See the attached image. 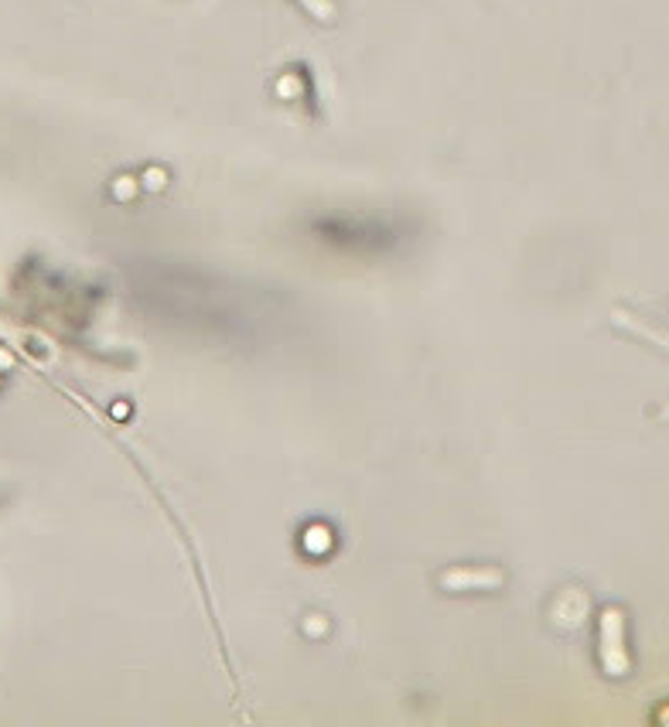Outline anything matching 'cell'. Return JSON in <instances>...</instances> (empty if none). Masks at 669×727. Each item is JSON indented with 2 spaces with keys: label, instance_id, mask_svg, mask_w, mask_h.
I'll return each mask as SVG.
<instances>
[{
  "label": "cell",
  "instance_id": "1",
  "mask_svg": "<svg viewBox=\"0 0 669 727\" xmlns=\"http://www.w3.org/2000/svg\"><path fill=\"white\" fill-rule=\"evenodd\" d=\"M625 621L618 608H605L601 612V666L608 676L629 673V653H625Z\"/></svg>",
  "mask_w": 669,
  "mask_h": 727
},
{
  "label": "cell",
  "instance_id": "2",
  "mask_svg": "<svg viewBox=\"0 0 669 727\" xmlns=\"http://www.w3.org/2000/svg\"><path fill=\"white\" fill-rule=\"evenodd\" d=\"M441 584L451 587V591H468V587H495L502 584V570L495 567H478V570H468V567H454L448 574H441Z\"/></svg>",
  "mask_w": 669,
  "mask_h": 727
},
{
  "label": "cell",
  "instance_id": "3",
  "mask_svg": "<svg viewBox=\"0 0 669 727\" xmlns=\"http://www.w3.org/2000/svg\"><path fill=\"white\" fill-rule=\"evenodd\" d=\"M304 4H311V11H314V14H322L325 21L335 18V11H331V4H328V0H304Z\"/></svg>",
  "mask_w": 669,
  "mask_h": 727
}]
</instances>
